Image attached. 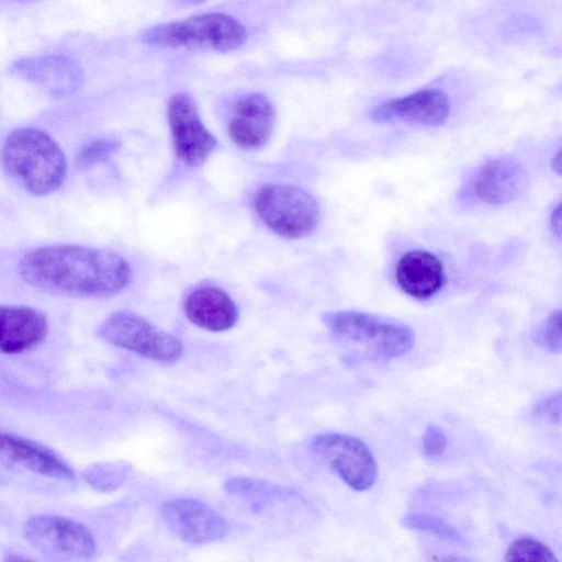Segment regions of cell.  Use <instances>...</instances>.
<instances>
[{
    "instance_id": "6",
    "label": "cell",
    "mask_w": 562,
    "mask_h": 562,
    "mask_svg": "<svg viewBox=\"0 0 562 562\" xmlns=\"http://www.w3.org/2000/svg\"><path fill=\"white\" fill-rule=\"evenodd\" d=\"M98 334L116 347L161 363H175L183 353L177 337L133 312H113L100 324Z\"/></svg>"
},
{
    "instance_id": "3",
    "label": "cell",
    "mask_w": 562,
    "mask_h": 562,
    "mask_svg": "<svg viewBox=\"0 0 562 562\" xmlns=\"http://www.w3.org/2000/svg\"><path fill=\"white\" fill-rule=\"evenodd\" d=\"M142 40L160 48L212 49L228 53L247 41L245 25L236 18L220 12H209L146 30Z\"/></svg>"
},
{
    "instance_id": "2",
    "label": "cell",
    "mask_w": 562,
    "mask_h": 562,
    "mask_svg": "<svg viewBox=\"0 0 562 562\" xmlns=\"http://www.w3.org/2000/svg\"><path fill=\"white\" fill-rule=\"evenodd\" d=\"M7 173L24 190L36 196L57 191L67 175V159L57 142L37 127L11 132L1 149Z\"/></svg>"
},
{
    "instance_id": "10",
    "label": "cell",
    "mask_w": 562,
    "mask_h": 562,
    "mask_svg": "<svg viewBox=\"0 0 562 562\" xmlns=\"http://www.w3.org/2000/svg\"><path fill=\"white\" fill-rule=\"evenodd\" d=\"M160 515L168 529L191 544L218 541L228 533L226 520L205 503L192 498L165 502Z\"/></svg>"
},
{
    "instance_id": "9",
    "label": "cell",
    "mask_w": 562,
    "mask_h": 562,
    "mask_svg": "<svg viewBox=\"0 0 562 562\" xmlns=\"http://www.w3.org/2000/svg\"><path fill=\"white\" fill-rule=\"evenodd\" d=\"M167 117L178 159L191 167L204 162L216 148L217 139L203 124L194 99L187 92L173 94Z\"/></svg>"
},
{
    "instance_id": "18",
    "label": "cell",
    "mask_w": 562,
    "mask_h": 562,
    "mask_svg": "<svg viewBox=\"0 0 562 562\" xmlns=\"http://www.w3.org/2000/svg\"><path fill=\"white\" fill-rule=\"evenodd\" d=\"M187 318L195 326L210 331H224L238 319V310L231 296L216 286H200L184 301Z\"/></svg>"
},
{
    "instance_id": "12",
    "label": "cell",
    "mask_w": 562,
    "mask_h": 562,
    "mask_svg": "<svg viewBox=\"0 0 562 562\" xmlns=\"http://www.w3.org/2000/svg\"><path fill=\"white\" fill-rule=\"evenodd\" d=\"M449 114L450 101L443 91L423 89L376 105L369 116L375 123L440 126L446 123Z\"/></svg>"
},
{
    "instance_id": "23",
    "label": "cell",
    "mask_w": 562,
    "mask_h": 562,
    "mask_svg": "<svg viewBox=\"0 0 562 562\" xmlns=\"http://www.w3.org/2000/svg\"><path fill=\"white\" fill-rule=\"evenodd\" d=\"M130 465L126 463L99 464L88 471V480L100 491H113L126 479Z\"/></svg>"
},
{
    "instance_id": "13",
    "label": "cell",
    "mask_w": 562,
    "mask_h": 562,
    "mask_svg": "<svg viewBox=\"0 0 562 562\" xmlns=\"http://www.w3.org/2000/svg\"><path fill=\"white\" fill-rule=\"evenodd\" d=\"M276 109L261 92L239 97L232 109L227 123L231 140L243 150H256L265 146L274 127Z\"/></svg>"
},
{
    "instance_id": "8",
    "label": "cell",
    "mask_w": 562,
    "mask_h": 562,
    "mask_svg": "<svg viewBox=\"0 0 562 562\" xmlns=\"http://www.w3.org/2000/svg\"><path fill=\"white\" fill-rule=\"evenodd\" d=\"M25 537L36 550L54 559H88L97 548L92 532L85 525L57 515L31 517L25 525Z\"/></svg>"
},
{
    "instance_id": "1",
    "label": "cell",
    "mask_w": 562,
    "mask_h": 562,
    "mask_svg": "<svg viewBox=\"0 0 562 562\" xmlns=\"http://www.w3.org/2000/svg\"><path fill=\"white\" fill-rule=\"evenodd\" d=\"M29 285L67 297H101L124 290L132 268L124 257L109 249L54 245L25 252L18 265Z\"/></svg>"
},
{
    "instance_id": "30",
    "label": "cell",
    "mask_w": 562,
    "mask_h": 562,
    "mask_svg": "<svg viewBox=\"0 0 562 562\" xmlns=\"http://www.w3.org/2000/svg\"><path fill=\"white\" fill-rule=\"evenodd\" d=\"M13 1H16V2H34V1H37V0H13Z\"/></svg>"
},
{
    "instance_id": "29",
    "label": "cell",
    "mask_w": 562,
    "mask_h": 562,
    "mask_svg": "<svg viewBox=\"0 0 562 562\" xmlns=\"http://www.w3.org/2000/svg\"><path fill=\"white\" fill-rule=\"evenodd\" d=\"M205 0H180L181 3H189V4H192V3H199V2H203Z\"/></svg>"
},
{
    "instance_id": "26",
    "label": "cell",
    "mask_w": 562,
    "mask_h": 562,
    "mask_svg": "<svg viewBox=\"0 0 562 562\" xmlns=\"http://www.w3.org/2000/svg\"><path fill=\"white\" fill-rule=\"evenodd\" d=\"M424 452L430 457L440 456L447 447L446 435L434 424H429L422 437Z\"/></svg>"
},
{
    "instance_id": "5",
    "label": "cell",
    "mask_w": 562,
    "mask_h": 562,
    "mask_svg": "<svg viewBox=\"0 0 562 562\" xmlns=\"http://www.w3.org/2000/svg\"><path fill=\"white\" fill-rule=\"evenodd\" d=\"M322 319L335 335L363 345L386 358L400 357L414 346L415 336L411 327L369 313L328 312Z\"/></svg>"
},
{
    "instance_id": "15",
    "label": "cell",
    "mask_w": 562,
    "mask_h": 562,
    "mask_svg": "<svg viewBox=\"0 0 562 562\" xmlns=\"http://www.w3.org/2000/svg\"><path fill=\"white\" fill-rule=\"evenodd\" d=\"M526 184V172L519 161L499 157L487 161L474 175L472 190L476 198L490 205H502L516 200Z\"/></svg>"
},
{
    "instance_id": "11",
    "label": "cell",
    "mask_w": 562,
    "mask_h": 562,
    "mask_svg": "<svg viewBox=\"0 0 562 562\" xmlns=\"http://www.w3.org/2000/svg\"><path fill=\"white\" fill-rule=\"evenodd\" d=\"M10 72L37 86L50 97L64 98L75 93L83 83L81 66L64 55L29 56L13 61Z\"/></svg>"
},
{
    "instance_id": "22",
    "label": "cell",
    "mask_w": 562,
    "mask_h": 562,
    "mask_svg": "<svg viewBox=\"0 0 562 562\" xmlns=\"http://www.w3.org/2000/svg\"><path fill=\"white\" fill-rule=\"evenodd\" d=\"M120 142L115 138L103 137L85 145L76 156V166L79 169H88L109 159L120 148Z\"/></svg>"
},
{
    "instance_id": "28",
    "label": "cell",
    "mask_w": 562,
    "mask_h": 562,
    "mask_svg": "<svg viewBox=\"0 0 562 562\" xmlns=\"http://www.w3.org/2000/svg\"><path fill=\"white\" fill-rule=\"evenodd\" d=\"M552 169L560 175L561 173V151L559 150L552 159Z\"/></svg>"
},
{
    "instance_id": "21",
    "label": "cell",
    "mask_w": 562,
    "mask_h": 562,
    "mask_svg": "<svg viewBox=\"0 0 562 562\" xmlns=\"http://www.w3.org/2000/svg\"><path fill=\"white\" fill-rule=\"evenodd\" d=\"M402 524L406 528L432 533L436 537L447 541L459 543L463 542L462 536L453 528V526L443 519L429 514L415 513L406 515L403 517Z\"/></svg>"
},
{
    "instance_id": "19",
    "label": "cell",
    "mask_w": 562,
    "mask_h": 562,
    "mask_svg": "<svg viewBox=\"0 0 562 562\" xmlns=\"http://www.w3.org/2000/svg\"><path fill=\"white\" fill-rule=\"evenodd\" d=\"M225 490L233 495L255 499L281 498L291 494L279 485L249 477L231 479L225 483Z\"/></svg>"
},
{
    "instance_id": "20",
    "label": "cell",
    "mask_w": 562,
    "mask_h": 562,
    "mask_svg": "<svg viewBox=\"0 0 562 562\" xmlns=\"http://www.w3.org/2000/svg\"><path fill=\"white\" fill-rule=\"evenodd\" d=\"M506 561L558 562L554 552L543 542L531 538H518L505 553Z\"/></svg>"
},
{
    "instance_id": "24",
    "label": "cell",
    "mask_w": 562,
    "mask_h": 562,
    "mask_svg": "<svg viewBox=\"0 0 562 562\" xmlns=\"http://www.w3.org/2000/svg\"><path fill=\"white\" fill-rule=\"evenodd\" d=\"M535 340L544 349L559 353L561 351V312L551 313L535 333Z\"/></svg>"
},
{
    "instance_id": "25",
    "label": "cell",
    "mask_w": 562,
    "mask_h": 562,
    "mask_svg": "<svg viewBox=\"0 0 562 562\" xmlns=\"http://www.w3.org/2000/svg\"><path fill=\"white\" fill-rule=\"evenodd\" d=\"M536 417L552 424H560L561 420V393H554L541 398L533 407Z\"/></svg>"
},
{
    "instance_id": "4",
    "label": "cell",
    "mask_w": 562,
    "mask_h": 562,
    "mask_svg": "<svg viewBox=\"0 0 562 562\" xmlns=\"http://www.w3.org/2000/svg\"><path fill=\"white\" fill-rule=\"evenodd\" d=\"M254 205L259 218L276 234L300 239L316 228L319 207L305 190L283 183H268L257 191Z\"/></svg>"
},
{
    "instance_id": "7",
    "label": "cell",
    "mask_w": 562,
    "mask_h": 562,
    "mask_svg": "<svg viewBox=\"0 0 562 562\" xmlns=\"http://www.w3.org/2000/svg\"><path fill=\"white\" fill-rule=\"evenodd\" d=\"M310 448L352 490L366 491L373 485L378 474L376 462L361 439L346 434L326 432L316 436Z\"/></svg>"
},
{
    "instance_id": "27",
    "label": "cell",
    "mask_w": 562,
    "mask_h": 562,
    "mask_svg": "<svg viewBox=\"0 0 562 562\" xmlns=\"http://www.w3.org/2000/svg\"><path fill=\"white\" fill-rule=\"evenodd\" d=\"M550 225L558 238L561 236V203H558L550 214Z\"/></svg>"
},
{
    "instance_id": "16",
    "label": "cell",
    "mask_w": 562,
    "mask_h": 562,
    "mask_svg": "<svg viewBox=\"0 0 562 562\" xmlns=\"http://www.w3.org/2000/svg\"><path fill=\"white\" fill-rule=\"evenodd\" d=\"M45 314L25 305H0V350L14 355L29 350L46 336Z\"/></svg>"
},
{
    "instance_id": "14",
    "label": "cell",
    "mask_w": 562,
    "mask_h": 562,
    "mask_svg": "<svg viewBox=\"0 0 562 562\" xmlns=\"http://www.w3.org/2000/svg\"><path fill=\"white\" fill-rule=\"evenodd\" d=\"M0 468L71 480L74 470L52 450L19 436L0 434Z\"/></svg>"
},
{
    "instance_id": "17",
    "label": "cell",
    "mask_w": 562,
    "mask_h": 562,
    "mask_svg": "<svg viewBox=\"0 0 562 562\" xmlns=\"http://www.w3.org/2000/svg\"><path fill=\"white\" fill-rule=\"evenodd\" d=\"M398 286L409 296L427 300L446 282L445 269L437 256L426 250H411L398 260L395 271Z\"/></svg>"
}]
</instances>
